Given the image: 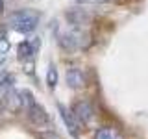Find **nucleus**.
Masks as SVG:
<instances>
[{
    "mask_svg": "<svg viewBox=\"0 0 148 139\" xmlns=\"http://www.w3.org/2000/svg\"><path fill=\"white\" fill-rule=\"evenodd\" d=\"M34 50L35 48L30 45V41H22V43L17 46V54H18V58H21V59L32 58V56H34Z\"/></svg>",
    "mask_w": 148,
    "mask_h": 139,
    "instance_id": "nucleus-9",
    "label": "nucleus"
},
{
    "mask_svg": "<svg viewBox=\"0 0 148 139\" xmlns=\"http://www.w3.org/2000/svg\"><path fill=\"white\" fill-rule=\"evenodd\" d=\"M65 17H67V21H69V24H72V26H85V24H89V21H91V17H89V13L85 11V9H80V8H76V9H69L67 13H65Z\"/></svg>",
    "mask_w": 148,
    "mask_h": 139,
    "instance_id": "nucleus-7",
    "label": "nucleus"
},
{
    "mask_svg": "<svg viewBox=\"0 0 148 139\" xmlns=\"http://www.w3.org/2000/svg\"><path fill=\"white\" fill-rule=\"evenodd\" d=\"M58 111H59V115H61V119L65 122V128L69 130V133H71L74 139H78L80 137V126H78L80 120L76 119V115L72 113V109H69L67 106H63V104H58Z\"/></svg>",
    "mask_w": 148,
    "mask_h": 139,
    "instance_id": "nucleus-3",
    "label": "nucleus"
},
{
    "mask_svg": "<svg viewBox=\"0 0 148 139\" xmlns=\"http://www.w3.org/2000/svg\"><path fill=\"white\" fill-rule=\"evenodd\" d=\"M21 91V98H22V104H24V109H28L30 106L35 104V98H34V93L28 91V89H18Z\"/></svg>",
    "mask_w": 148,
    "mask_h": 139,
    "instance_id": "nucleus-13",
    "label": "nucleus"
},
{
    "mask_svg": "<svg viewBox=\"0 0 148 139\" xmlns=\"http://www.w3.org/2000/svg\"><path fill=\"white\" fill-rule=\"evenodd\" d=\"M26 113H28V119H30L34 124H37V126H45V124L50 120L46 109L39 104V102H35L34 106H30V108L26 109Z\"/></svg>",
    "mask_w": 148,
    "mask_h": 139,
    "instance_id": "nucleus-6",
    "label": "nucleus"
},
{
    "mask_svg": "<svg viewBox=\"0 0 148 139\" xmlns=\"http://www.w3.org/2000/svg\"><path fill=\"white\" fill-rule=\"evenodd\" d=\"M92 139H122V137L111 128H98L95 132V136H92Z\"/></svg>",
    "mask_w": 148,
    "mask_h": 139,
    "instance_id": "nucleus-10",
    "label": "nucleus"
},
{
    "mask_svg": "<svg viewBox=\"0 0 148 139\" xmlns=\"http://www.w3.org/2000/svg\"><path fill=\"white\" fill-rule=\"evenodd\" d=\"M4 11V0H0V13Z\"/></svg>",
    "mask_w": 148,
    "mask_h": 139,
    "instance_id": "nucleus-17",
    "label": "nucleus"
},
{
    "mask_svg": "<svg viewBox=\"0 0 148 139\" xmlns=\"http://www.w3.org/2000/svg\"><path fill=\"white\" fill-rule=\"evenodd\" d=\"M76 2H78V4H83V2H87V0H76Z\"/></svg>",
    "mask_w": 148,
    "mask_h": 139,
    "instance_id": "nucleus-18",
    "label": "nucleus"
},
{
    "mask_svg": "<svg viewBox=\"0 0 148 139\" xmlns=\"http://www.w3.org/2000/svg\"><path fill=\"white\" fill-rule=\"evenodd\" d=\"M24 71H26L28 74H34V63H26V65H24Z\"/></svg>",
    "mask_w": 148,
    "mask_h": 139,
    "instance_id": "nucleus-16",
    "label": "nucleus"
},
{
    "mask_svg": "<svg viewBox=\"0 0 148 139\" xmlns=\"http://www.w3.org/2000/svg\"><path fill=\"white\" fill-rule=\"evenodd\" d=\"M13 83H15V74H4L2 78H0V91L6 93L13 87Z\"/></svg>",
    "mask_w": 148,
    "mask_h": 139,
    "instance_id": "nucleus-12",
    "label": "nucleus"
},
{
    "mask_svg": "<svg viewBox=\"0 0 148 139\" xmlns=\"http://www.w3.org/2000/svg\"><path fill=\"white\" fill-rule=\"evenodd\" d=\"M83 37H85V35H83L82 32L71 30V32H65V34L59 35L58 43L65 50H76V48H82V46H83Z\"/></svg>",
    "mask_w": 148,
    "mask_h": 139,
    "instance_id": "nucleus-2",
    "label": "nucleus"
},
{
    "mask_svg": "<svg viewBox=\"0 0 148 139\" xmlns=\"http://www.w3.org/2000/svg\"><path fill=\"white\" fill-rule=\"evenodd\" d=\"M9 48H11L9 41L6 39V37H0V56H6L9 52Z\"/></svg>",
    "mask_w": 148,
    "mask_h": 139,
    "instance_id": "nucleus-14",
    "label": "nucleus"
},
{
    "mask_svg": "<svg viewBox=\"0 0 148 139\" xmlns=\"http://www.w3.org/2000/svg\"><path fill=\"white\" fill-rule=\"evenodd\" d=\"M8 106H9V109H24V104H22V98H21V91H9L8 93Z\"/></svg>",
    "mask_w": 148,
    "mask_h": 139,
    "instance_id": "nucleus-8",
    "label": "nucleus"
},
{
    "mask_svg": "<svg viewBox=\"0 0 148 139\" xmlns=\"http://www.w3.org/2000/svg\"><path fill=\"white\" fill-rule=\"evenodd\" d=\"M39 21H41V15L37 11H34V9H18V11L9 15L8 22L13 30L21 32V34H30V32H34L37 28Z\"/></svg>",
    "mask_w": 148,
    "mask_h": 139,
    "instance_id": "nucleus-1",
    "label": "nucleus"
},
{
    "mask_svg": "<svg viewBox=\"0 0 148 139\" xmlns=\"http://www.w3.org/2000/svg\"><path fill=\"white\" fill-rule=\"evenodd\" d=\"M58 82H59V74H58L54 65H50L48 71H46V85H48L50 89H54V87L58 85Z\"/></svg>",
    "mask_w": 148,
    "mask_h": 139,
    "instance_id": "nucleus-11",
    "label": "nucleus"
},
{
    "mask_svg": "<svg viewBox=\"0 0 148 139\" xmlns=\"http://www.w3.org/2000/svg\"><path fill=\"white\" fill-rule=\"evenodd\" d=\"M65 82H67V85L71 87V89H82V87L85 85V74H83L82 69L71 67L65 72Z\"/></svg>",
    "mask_w": 148,
    "mask_h": 139,
    "instance_id": "nucleus-5",
    "label": "nucleus"
},
{
    "mask_svg": "<svg viewBox=\"0 0 148 139\" xmlns=\"http://www.w3.org/2000/svg\"><path fill=\"white\" fill-rule=\"evenodd\" d=\"M95 2H100L102 4V2H108V0H95Z\"/></svg>",
    "mask_w": 148,
    "mask_h": 139,
    "instance_id": "nucleus-19",
    "label": "nucleus"
},
{
    "mask_svg": "<svg viewBox=\"0 0 148 139\" xmlns=\"http://www.w3.org/2000/svg\"><path fill=\"white\" fill-rule=\"evenodd\" d=\"M39 139H61L58 136V133H54V132H45V133H41Z\"/></svg>",
    "mask_w": 148,
    "mask_h": 139,
    "instance_id": "nucleus-15",
    "label": "nucleus"
},
{
    "mask_svg": "<svg viewBox=\"0 0 148 139\" xmlns=\"http://www.w3.org/2000/svg\"><path fill=\"white\" fill-rule=\"evenodd\" d=\"M72 113L76 115V119L80 120L82 124H89L92 120L95 109H92V104L89 100H78V102H74V106H72Z\"/></svg>",
    "mask_w": 148,
    "mask_h": 139,
    "instance_id": "nucleus-4",
    "label": "nucleus"
}]
</instances>
